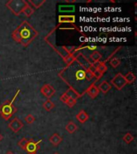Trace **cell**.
<instances>
[{"mask_svg": "<svg viewBox=\"0 0 137 154\" xmlns=\"http://www.w3.org/2000/svg\"><path fill=\"white\" fill-rule=\"evenodd\" d=\"M86 70L87 68L75 61L72 64L67 65V67L59 72L61 78L69 85L70 88L75 90L80 97L86 93L87 89L91 84H95L90 83L86 79Z\"/></svg>", "mask_w": 137, "mask_h": 154, "instance_id": "1", "label": "cell"}, {"mask_svg": "<svg viewBox=\"0 0 137 154\" xmlns=\"http://www.w3.org/2000/svg\"><path fill=\"white\" fill-rule=\"evenodd\" d=\"M12 38L23 47L28 46L38 36V31L27 21H23L11 34Z\"/></svg>", "mask_w": 137, "mask_h": 154, "instance_id": "2", "label": "cell"}, {"mask_svg": "<svg viewBox=\"0 0 137 154\" xmlns=\"http://www.w3.org/2000/svg\"><path fill=\"white\" fill-rule=\"evenodd\" d=\"M19 91H20V90L18 89L14 97L11 100L5 101L4 103H2V105L0 106V116L5 120H8L9 119H11L14 116V113L16 112L17 108L13 105V103L19 94Z\"/></svg>", "mask_w": 137, "mask_h": 154, "instance_id": "3", "label": "cell"}, {"mask_svg": "<svg viewBox=\"0 0 137 154\" xmlns=\"http://www.w3.org/2000/svg\"><path fill=\"white\" fill-rule=\"evenodd\" d=\"M26 4L27 2L25 0H11L6 3V6L14 15L19 16L23 13Z\"/></svg>", "mask_w": 137, "mask_h": 154, "instance_id": "4", "label": "cell"}, {"mask_svg": "<svg viewBox=\"0 0 137 154\" xmlns=\"http://www.w3.org/2000/svg\"><path fill=\"white\" fill-rule=\"evenodd\" d=\"M111 84L118 90H122L123 88H124L127 83L124 79V75H123L121 73H118L115 75L112 79H111Z\"/></svg>", "mask_w": 137, "mask_h": 154, "instance_id": "5", "label": "cell"}, {"mask_svg": "<svg viewBox=\"0 0 137 154\" xmlns=\"http://www.w3.org/2000/svg\"><path fill=\"white\" fill-rule=\"evenodd\" d=\"M23 123L22 122V120H20L19 118L14 117V119H12L11 121L8 124V128H9L11 130L12 132H19L20 130L23 128Z\"/></svg>", "mask_w": 137, "mask_h": 154, "instance_id": "6", "label": "cell"}, {"mask_svg": "<svg viewBox=\"0 0 137 154\" xmlns=\"http://www.w3.org/2000/svg\"><path fill=\"white\" fill-rule=\"evenodd\" d=\"M40 92L45 96L46 98L50 99L55 93V89L50 84H46L43 85V87L40 88Z\"/></svg>", "mask_w": 137, "mask_h": 154, "instance_id": "7", "label": "cell"}, {"mask_svg": "<svg viewBox=\"0 0 137 154\" xmlns=\"http://www.w3.org/2000/svg\"><path fill=\"white\" fill-rule=\"evenodd\" d=\"M42 142V140H38V141H35L33 139H31L28 144L26 145V150L27 153H31V152H37V150L39 148V144Z\"/></svg>", "mask_w": 137, "mask_h": 154, "instance_id": "8", "label": "cell"}, {"mask_svg": "<svg viewBox=\"0 0 137 154\" xmlns=\"http://www.w3.org/2000/svg\"><path fill=\"white\" fill-rule=\"evenodd\" d=\"M49 141L53 146H58L62 141V137L58 133H54L49 137Z\"/></svg>", "mask_w": 137, "mask_h": 154, "instance_id": "9", "label": "cell"}, {"mask_svg": "<svg viewBox=\"0 0 137 154\" xmlns=\"http://www.w3.org/2000/svg\"><path fill=\"white\" fill-rule=\"evenodd\" d=\"M99 91L98 88L96 86V84H91L86 91V93L88 94V96L92 99L96 98V96L99 95Z\"/></svg>", "mask_w": 137, "mask_h": 154, "instance_id": "10", "label": "cell"}, {"mask_svg": "<svg viewBox=\"0 0 137 154\" xmlns=\"http://www.w3.org/2000/svg\"><path fill=\"white\" fill-rule=\"evenodd\" d=\"M75 22V15H59V23H74Z\"/></svg>", "mask_w": 137, "mask_h": 154, "instance_id": "11", "label": "cell"}, {"mask_svg": "<svg viewBox=\"0 0 137 154\" xmlns=\"http://www.w3.org/2000/svg\"><path fill=\"white\" fill-rule=\"evenodd\" d=\"M89 119V115L84 110H81L76 115V120L81 124H84Z\"/></svg>", "mask_w": 137, "mask_h": 154, "instance_id": "12", "label": "cell"}, {"mask_svg": "<svg viewBox=\"0 0 137 154\" xmlns=\"http://www.w3.org/2000/svg\"><path fill=\"white\" fill-rule=\"evenodd\" d=\"M111 88V85L107 81H103L102 83H100V84L98 87L99 91H102L104 94L110 91Z\"/></svg>", "mask_w": 137, "mask_h": 154, "instance_id": "13", "label": "cell"}, {"mask_svg": "<svg viewBox=\"0 0 137 154\" xmlns=\"http://www.w3.org/2000/svg\"><path fill=\"white\" fill-rule=\"evenodd\" d=\"M27 2L32 8L34 7L35 9H38L45 3L46 1L45 0H29Z\"/></svg>", "mask_w": 137, "mask_h": 154, "instance_id": "14", "label": "cell"}, {"mask_svg": "<svg viewBox=\"0 0 137 154\" xmlns=\"http://www.w3.org/2000/svg\"><path fill=\"white\" fill-rule=\"evenodd\" d=\"M77 128H78L77 125H75L74 122H72V121H69V122L67 124V125H66V127H65L66 131H67L68 133H70V134L74 133V132L77 130Z\"/></svg>", "mask_w": 137, "mask_h": 154, "instance_id": "15", "label": "cell"}, {"mask_svg": "<svg viewBox=\"0 0 137 154\" xmlns=\"http://www.w3.org/2000/svg\"><path fill=\"white\" fill-rule=\"evenodd\" d=\"M43 108H44L47 112H50V111H51L53 108H55V103H53L50 99H47V100L43 103Z\"/></svg>", "mask_w": 137, "mask_h": 154, "instance_id": "16", "label": "cell"}, {"mask_svg": "<svg viewBox=\"0 0 137 154\" xmlns=\"http://www.w3.org/2000/svg\"><path fill=\"white\" fill-rule=\"evenodd\" d=\"M26 2H27V1H26ZM34 12H35V9L32 8V7L28 4V2H27V4H26V6L23 9V13H22V14H23L24 15H26V17H30L34 14Z\"/></svg>", "mask_w": 137, "mask_h": 154, "instance_id": "17", "label": "cell"}, {"mask_svg": "<svg viewBox=\"0 0 137 154\" xmlns=\"http://www.w3.org/2000/svg\"><path fill=\"white\" fill-rule=\"evenodd\" d=\"M30 140H31V138H26V137H24V138L21 139L19 142H18V146H19L20 149H22L23 150L25 151V150H26V145L28 144Z\"/></svg>", "mask_w": 137, "mask_h": 154, "instance_id": "18", "label": "cell"}, {"mask_svg": "<svg viewBox=\"0 0 137 154\" xmlns=\"http://www.w3.org/2000/svg\"><path fill=\"white\" fill-rule=\"evenodd\" d=\"M65 93L67 94L69 98L75 99V100H77V99H79V97H80V96H79V94L77 93L76 91H75V90H73L72 88L67 89V91H66Z\"/></svg>", "mask_w": 137, "mask_h": 154, "instance_id": "19", "label": "cell"}, {"mask_svg": "<svg viewBox=\"0 0 137 154\" xmlns=\"http://www.w3.org/2000/svg\"><path fill=\"white\" fill-rule=\"evenodd\" d=\"M124 79L126 80V83L127 84H132V83H134L135 80V75L132 72H128L126 74V75H124Z\"/></svg>", "mask_w": 137, "mask_h": 154, "instance_id": "20", "label": "cell"}, {"mask_svg": "<svg viewBox=\"0 0 137 154\" xmlns=\"http://www.w3.org/2000/svg\"><path fill=\"white\" fill-rule=\"evenodd\" d=\"M134 136H133L132 133H130V132H127V133L123 136V140L126 144H131V143L134 140Z\"/></svg>", "mask_w": 137, "mask_h": 154, "instance_id": "21", "label": "cell"}, {"mask_svg": "<svg viewBox=\"0 0 137 154\" xmlns=\"http://www.w3.org/2000/svg\"><path fill=\"white\" fill-rule=\"evenodd\" d=\"M91 57V60L93 61V62H97V61H99L102 58V55L100 53L97 51H95L94 52H92L90 55Z\"/></svg>", "mask_w": 137, "mask_h": 154, "instance_id": "22", "label": "cell"}, {"mask_svg": "<svg viewBox=\"0 0 137 154\" xmlns=\"http://www.w3.org/2000/svg\"><path fill=\"white\" fill-rule=\"evenodd\" d=\"M63 60H64L66 64L70 65V64H72V63H74L75 61V57L74 55H72V54H70L69 55L66 56Z\"/></svg>", "mask_w": 137, "mask_h": 154, "instance_id": "23", "label": "cell"}, {"mask_svg": "<svg viewBox=\"0 0 137 154\" xmlns=\"http://www.w3.org/2000/svg\"><path fill=\"white\" fill-rule=\"evenodd\" d=\"M121 62L120 60L118 59V58H112L111 60H110V65L114 68H116L120 65Z\"/></svg>", "mask_w": 137, "mask_h": 154, "instance_id": "24", "label": "cell"}, {"mask_svg": "<svg viewBox=\"0 0 137 154\" xmlns=\"http://www.w3.org/2000/svg\"><path fill=\"white\" fill-rule=\"evenodd\" d=\"M59 11H73L75 10L74 6H59Z\"/></svg>", "mask_w": 137, "mask_h": 154, "instance_id": "25", "label": "cell"}, {"mask_svg": "<svg viewBox=\"0 0 137 154\" xmlns=\"http://www.w3.org/2000/svg\"><path fill=\"white\" fill-rule=\"evenodd\" d=\"M25 122L27 124V125H31V124H33L35 122V118L33 116L31 115V114H28V115L26 116V117H25Z\"/></svg>", "mask_w": 137, "mask_h": 154, "instance_id": "26", "label": "cell"}, {"mask_svg": "<svg viewBox=\"0 0 137 154\" xmlns=\"http://www.w3.org/2000/svg\"><path fill=\"white\" fill-rule=\"evenodd\" d=\"M96 70L99 71L100 73H102V74H103V73H105V72L108 71V67H107V65H106L104 63L101 62L100 65L99 66V67Z\"/></svg>", "mask_w": 137, "mask_h": 154, "instance_id": "27", "label": "cell"}, {"mask_svg": "<svg viewBox=\"0 0 137 154\" xmlns=\"http://www.w3.org/2000/svg\"><path fill=\"white\" fill-rule=\"evenodd\" d=\"M76 100H75V99L69 98L67 100V102H66V104H67L68 107H70V108H72L73 106H75L76 104Z\"/></svg>", "mask_w": 137, "mask_h": 154, "instance_id": "28", "label": "cell"}, {"mask_svg": "<svg viewBox=\"0 0 137 154\" xmlns=\"http://www.w3.org/2000/svg\"><path fill=\"white\" fill-rule=\"evenodd\" d=\"M93 75L94 77L96 78L97 80H99V79H100L101 77L103 76V74L102 73H100V72H99V71H97V70H95L93 72Z\"/></svg>", "mask_w": 137, "mask_h": 154, "instance_id": "29", "label": "cell"}, {"mask_svg": "<svg viewBox=\"0 0 137 154\" xmlns=\"http://www.w3.org/2000/svg\"><path fill=\"white\" fill-rule=\"evenodd\" d=\"M60 100L62 101V103H66V102H67V100H68V99H69V97H68V96H67V94L65 93H63V94H62V96H60Z\"/></svg>", "mask_w": 137, "mask_h": 154, "instance_id": "30", "label": "cell"}, {"mask_svg": "<svg viewBox=\"0 0 137 154\" xmlns=\"http://www.w3.org/2000/svg\"><path fill=\"white\" fill-rule=\"evenodd\" d=\"M88 48L90 49V50H95V49L96 48V47L95 45H90L88 47Z\"/></svg>", "mask_w": 137, "mask_h": 154, "instance_id": "31", "label": "cell"}, {"mask_svg": "<svg viewBox=\"0 0 137 154\" xmlns=\"http://www.w3.org/2000/svg\"><path fill=\"white\" fill-rule=\"evenodd\" d=\"M6 154H14V152L11 151H7V152H6Z\"/></svg>", "mask_w": 137, "mask_h": 154, "instance_id": "32", "label": "cell"}, {"mask_svg": "<svg viewBox=\"0 0 137 154\" xmlns=\"http://www.w3.org/2000/svg\"><path fill=\"white\" fill-rule=\"evenodd\" d=\"M2 139H3V137H2V135L1 134V133H0V142L2 141Z\"/></svg>", "mask_w": 137, "mask_h": 154, "instance_id": "33", "label": "cell"}, {"mask_svg": "<svg viewBox=\"0 0 137 154\" xmlns=\"http://www.w3.org/2000/svg\"><path fill=\"white\" fill-rule=\"evenodd\" d=\"M28 154H37V152H31V153H28Z\"/></svg>", "mask_w": 137, "mask_h": 154, "instance_id": "34", "label": "cell"}, {"mask_svg": "<svg viewBox=\"0 0 137 154\" xmlns=\"http://www.w3.org/2000/svg\"><path fill=\"white\" fill-rule=\"evenodd\" d=\"M54 154H59V152H55Z\"/></svg>", "mask_w": 137, "mask_h": 154, "instance_id": "35", "label": "cell"}]
</instances>
